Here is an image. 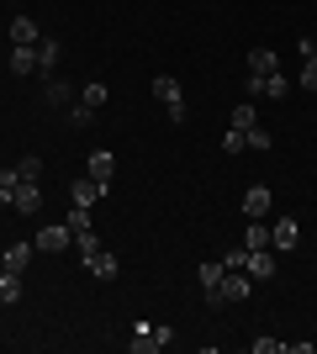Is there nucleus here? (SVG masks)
Here are the masks:
<instances>
[{"instance_id": "19", "label": "nucleus", "mask_w": 317, "mask_h": 354, "mask_svg": "<svg viewBox=\"0 0 317 354\" xmlns=\"http://www.w3.org/2000/svg\"><path fill=\"white\" fill-rule=\"evenodd\" d=\"M75 101V90H69V80H59V74H48V106H69Z\"/></svg>"}, {"instance_id": "32", "label": "nucleus", "mask_w": 317, "mask_h": 354, "mask_svg": "<svg viewBox=\"0 0 317 354\" xmlns=\"http://www.w3.org/2000/svg\"><path fill=\"white\" fill-rule=\"evenodd\" d=\"M243 259H249V249H233V254H222V265H227V270H243Z\"/></svg>"}, {"instance_id": "18", "label": "nucleus", "mask_w": 317, "mask_h": 354, "mask_svg": "<svg viewBox=\"0 0 317 354\" xmlns=\"http://www.w3.org/2000/svg\"><path fill=\"white\" fill-rule=\"evenodd\" d=\"M75 101H85V106H90V111H101V106H106V85H101V80H85Z\"/></svg>"}, {"instance_id": "17", "label": "nucleus", "mask_w": 317, "mask_h": 354, "mask_svg": "<svg viewBox=\"0 0 317 354\" xmlns=\"http://www.w3.org/2000/svg\"><path fill=\"white\" fill-rule=\"evenodd\" d=\"M37 69V43L32 48H11V74H32Z\"/></svg>"}, {"instance_id": "24", "label": "nucleus", "mask_w": 317, "mask_h": 354, "mask_svg": "<svg viewBox=\"0 0 317 354\" xmlns=\"http://www.w3.org/2000/svg\"><path fill=\"white\" fill-rule=\"evenodd\" d=\"M75 249H79V259H85V265H90L95 254H101V238H95L90 227H85V233H75Z\"/></svg>"}, {"instance_id": "30", "label": "nucleus", "mask_w": 317, "mask_h": 354, "mask_svg": "<svg viewBox=\"0 0 317 354\" xmlns=\"http://www.w3.org/2000/svg\"><path fill=\"white\" fill-rule=\"evenodd\" d=\"M243 148H249V143H243V133H238V127H227V138H222V153H243Z\"/></svg>"}, {"instance_id": "1", "label": "nucleus", "mask_w": 317, "mask_h": 354, "mask_svg": "<svg viewBox=\"0 0 317 354\" xmlns=\"http://www.w3.org/2000/svg\"><path fill=\"white\" fill-rule=\"evenodd\" d=\"M153 101L164 106V117L175 122V127L185 122V95H180V80H169V74H159V80H153Z\"/></svg>"}, {"instance_id": "3", "label": "nucleus", "mask_w": 317, "mask_h": 354, "mask_svg": "<svg viewBox=\"0 0 317 354\" xmlns=\"http://www.w3.org/2000/svg\"><path fill=\"white\" fill-rule=\"evenodd\" d=\"M85 175H90L95 185H111V175H117V153H111V148H95L90 159H85Z\"/></svg>"}, {"instance_id": "12", "label": "nucleus", "mask_w": 317, "mask_h": 354, "mask_svg": "<svg viewBox=\"0 0 317 354\" xmlns=\"http://www.w3.org/2000/svg\"><path fill=\"white\" fill-rule=\"evenodd\" d=\"M169 339H175L169 328H153V333H148V328H143V333H137V339H133V354H153V349H164Z\"/></svg>"}, {"instance_id": "5", "label": "nucleus", "mask_w": 317, "mask_h": 354, "mask_svg": "<svg viewBox=\"0 0 317 354\" xmlns=\"http://www.w3.org/2000/svg\"><path fill=\"white\" fill-rule=\"evenodd\" d=\"M222 259H206V265H201L196 270V281H201V291H206V301H211V307H222V296H217V291H222Z\"/></svg>"}, {"instance_id": "21", "label": "nucleus", "mask_w": 317, "mask_h": 354, "mask_svg": "<svg viewBox=\"0 0 317 354\" xmlns=\"http://www.w3.org/2000/svg\"><path fill=\"white\" fill-rule=\"evenodd\" d=\"M27 265H32V243H11V249H6V270H16V275H21Z\"/></svg>"}, {"instance_id": "16", "label": "nucleus", "mask_w": 317, "mask_h": 354, "mask_svg": "<svg viewBox=\"0 0 317 354\" xmlns=\"http://www.w3.org/2000/svg\"><path fill=\"white\" fill-rule=\"evenodd\" d=\"M117 270H122V265H117V254H106V249L90 259V275H95V281H117Z\"/></svg>"}, {"instance_id": "27", "label": "nucleus", "mask_w": 317, "mask_h": 354, "mask_svg": "<svg viewBox=\"0 0 317 354\" xmlns=\"http://www.w3.org/2000/svg\"><path fill=\"white\" fill-rule=\"evenodd\" d=\"M16 185H21V175H16V164H11V169H0V196H6V201H11V191H16Z\"/></svg>"}, {"instance_id": "29", "label": "nucleus", "mask_w": 317, "mask_h": 354, "mask_svg": "<svg viewBox=\"0 0 317 354\" xmlns=\"http://www.w3.org/2000/svg\"><path fill=\"white\" fill-rule=\"evenodd\" d=\"M302 90H317V53L302 59Z\"/></svg>"}, {"instance_id": "8", "label": "nucleus", "mask_w": 317, "mask_h": 354, "mask_svg": "<svg viewBox=\"0 0 317 354\" xmlns=\"http://www.w3.org/2000/svg\"><path fill=\"white\" fill-rule=\"evenodd\" d=\"M69 243H75L69 222H64V227H43V233H37V254H64Z\"/></svg>"}, {"instance_id": "14", "label": "nucleus", "mask_w": 317, "mask_h": 354, "mask_svg": "<svg viewBox=\"0 0 317 354\" xmlns=\"http://www.w3.org/2000/svg\"><path fill=\"white\" fill-rule=\"evenodd\" d=\"M53 69H59V43H53V37H37V74L48 80Z\"/></svg>"}, {"instance_id": "22", "label": "nucleus", "mask_w": 317, "mask_h": 354, "mask_svg": "<svg viewBox=\"0 0 317 354\" xmlns=\"http://www.w3.org/2000/svg\"><path fill=\"white\" fill-rule=\"evenodd\" d=\"M254 122H259V117H254V101H249V95H243V101L233 106V127H238V133H249V127H254Z\"/></svg>"}, {"instance_id": "4", "label": "nucleus", "mask_w": 317, "mask_h": 354, "mask_svg": "<svg viewBox=\"0 0 317 354\" xmlns=\"http://www.w3.org/2000/svg\"><path fill=\"white\" fill-rule=\"evenodd\" d=\"M296 243H302V222H296V217H280V222H275V227H270V249L291 254V249H296Z\"/></svg>"}, {"instance_id": "15", "label": "nucleus", "mask_w": 317, "mask_h": 354, "mask_svg": "<svg viewBox=\"0 0 317 354\" xmlns=\"http://www.w3.org/2000/svg\"><path fill=\"white\" fill-rule=\"evenodd\" d=\"M243 249H270V227H265V217H249V233H243Z\"/></svg>"}, {"instance_id": "10", "label": "nucleus", "mask_w": 317, "mask_h": 354, "mask_svg": "<svg viewBox=\"0 0 317 354\" xmlns=\"http://www.w3.org/2000/svg\"><path fill=\"white\" fill-rule=\"evenodd\" d=\"M101 196H106V185H95L90 175H79L75 185H69V201H75V207H95Z\"/></svg>"}, {"instance_id": "34", "label": "nucleus", "mask_w": 317, "mask_h": 354, "mask_svg": "<svg viewBox=\"0 0 317 354\" xmlns=\"http://www.w3.org/2000/svg\"><path fill=\"white\" fill-rule=\"evenodd\" d=\"M0 270H6V249H0Z\"/></svg>"}, {"instance_id": "6", "label": "nucleus", "mask_w": 317, "mask_h": 354, "mask_svg": "<svg viewBox=\"0 0 317 354\" xmlns=\"http://www.w3.org/2000/svg\"><path fill=\"white\" fill-rule=\"evenodd\" d=\"M222 301H243V296H254V281H249V270H222Z\"/></svg>"}, {"instance_id": "25", "label": "nucleus", "mask_w": 317, "mask_h": 354, "mask_svg": "<svg viewBox=\"0 0 317 354\" xmlns=\"http://www.w3.org/2000/svg\"><path fill=\"white\" fill-rule=\"evenodd\" d=\"M16 175L37 185V180H43V159H37V153H27V159H16Z\"/></svg>"}, {"instance_id": "20", "label": "nucleus", "mask_w": 317, "mask_h": 354, "mask_svg": "<svg viewBox=\"0 0 317 354\" xmlns=\"http://www.w3.org/2000/svg\"><path fill=\"white\" fill-rule=\"evenodd\" d=\"M0 301H6V307L21 301V275H16V270H0Z\"/></svg>"}, {"instance_id": "7", "label": "nucleus", "mask_w": 317, "mask_h": 354, "mask_svg": "<svg viewBox=\"0 0 317 354\" xmlns=\"http://www.w3.org/2000/svg\"><path fill=\"white\" fill-rule=\"evenodd\" d=\"M270 207H275L270 185H249L243 191V217H270Z\"/></svg>"}, {"instance_id": "9", "label": "nucleus", "mask_w": 317, "mask_h": 354, "mask_svg": "<svg viewBox=\"0 0 317 354\" xmlns=\"http://www.w3.org/2000/svg\"><path fill=\"white\" fill-rule=\"evenodd\" d=\"M243 270H249V281H270V275H275V254L270 249H249V259H243Z\"/></svg>"}, {"instance_id": "13", "label": "nucleus", "mask_w": 317, "mask_h": 354, "mask_svg": "<svg viewBox=\"0 0 317 354\" xmlns=\"http://www.w3.org/2000/svg\"><path fill=\"white\" fill-rule=\"evenodd\" d=\"M37 37H43V32H37V21H32V16H16V21H11V43H16V48H32Z\"/></svg>"}, {"instance_id": "33", "label": "nucleus", "mask_w": 317, "mask_h": 354, "mask_svg": "<svg viewBox=\"0 0 317 354\" xmlns=\"http://www.w3.org/2000/svg\"><path fill=\"white\" fill-rule=\"evenodd\" d=\"M307 48H312V53H317V32H312V37H307Z\"/></svg>"}, {"instance_id": "28", "label": "nucleus", "mask_w": 317, "mask_h": 354, "mask_svg": "<svg viewBox=\"0 0 317 354\" xmlns=\"http://www.w3.org/2000/svg\"><path fill=\"white\" fill-rule=\"evenodd\" d=\"M85 227H90V207H75L69 212V233H85Z\"/></svg>"}, {"instance_id": "11", "label": "nucleus", "mask_w": 317, "mask_h": 354, "mask_svg": "<svg viewBox=\"0 0 317 354\" xmlns=\"http://www.w3.org/2000/svg\"><path fill=\"white\" fill-rule=\"evenodd\" d=\"M280 69V59H275V48H249V80H259V74Z\"/></svg>"}, {"instance_id": "31", "label": "nucleus", "mask_w": 317, "mask_h": 354, "mask_svg": "<svg viewBox=\"0 0 317 354\" xmlns=\"http://www.w3.org/2000/svg\"><path fill=\"white\" fill-rule=\"evenodd\" d=\"M280 349H286L280 339H254V354H280Z\"/></svg>"}, {"instance_id": "26", "label": "nucleus", "mask_w": 317, "mask_h": 354, "mask_svg": "<svg viewBox=\"0 0 317 354\" xmlns=\"http://www.w3.org/2000/svg\"><path fill=\"white\" fill-rule=\"evenodd\" d=\"M243 143L254 148V153H265V148H270L275 138H270V133H265V127H259V122H254V127H249V133H243Z\"/></svg>"}, {"instance_id": "2", "label": "nucleus", "mask_w": 317, "mask_h": 354, "mask_svg": "<svg viewBox=\"0 0 317 354\" xmlns=\"http://www.w3.org/2000/svg\"><path fill=\"white\" fill-rule=\"evenodd\" d=\"M11 212H21V217H37V212H43V185L21 180V185L11 191Z\"/></svg>"}, {"instance_id": "23", "label": "nucleus", "mask_w": 317, "mask_h": 354, "mask_svg": "<svg viewBox=\"0 0 317 354\" xmlns=\"http://www.w3.org/2000/svg\"><path fill=\"white\" fill-rule=\"evenodd\" d=\"M90 122H95V111H90V106H85V101H69V127H75V133H85Z\"/></svg>"}]
</instances>
